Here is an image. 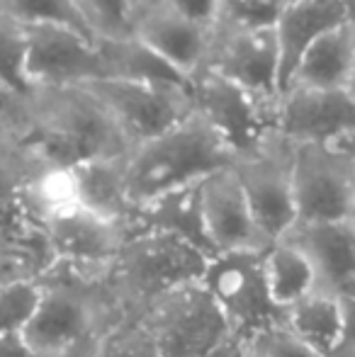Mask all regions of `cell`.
Returning <instances> with one entry per match:
<instances>
[{"label":"cell","instance_id":"28","mask_svg":"<svg viewBox=\"0 0 355 357\" xmlns=\"http://www.w3.org/2000/svg\"><path fill=\"white\" fill-rule=\"evenodd\" d=\"M287 0H219L214 24L217 29H275Z\"/></svg>","mask_w":355,"mask_h":357},{"label":"cell","instance_id":"16","mask_svg":"<svg viewBox=\"0 0 355 357\" xmlns=\"http://www.w3.org/2000/svg\"><path fill=\"white\" fill-rule=\"evenodd\" d=\"M212 32V24L197 22L166 3L142 13L134 22V34L190 85L207 66Z\"/></svg>","mask_w":355,"mask_h":357},{"label":"cell","instance_id":"14","mask_svg":"<svg viewBox=\"0 0 355 357\" xmlns=\"http://www.w3.org/2000/svg\"><path fill=\"white\" fill-rule=\"evenodd\" d=\"M44 236L61 263L109 268L129 238L127 226L112 224L86 212L78 204L39 216Z\"/></svg>","mask_w":355,"mask_h":357},{"label":"cell","instance_id":"19","mask_svg":"<svg viewBox=\"0 0 355 357\" xmlns=\"http://www.w3.org/2000/svg\"><path fill=\"white\" fill-rule=\"evenodd\" d=\"M348 22L346 0H297L282 10L275 37L280 49V90L285 93L297 63L317 39Z\"/></svg>","mask_w":355,"mask_h":357},{"label":"cell","instance_id":"5","mask_svg":"<svg viewBox=\"0 0 355 357\" xmlns=\"http://www.w3.org/2000/svg\"><path fill=\"white\" fill-rule=\"evenodd\" d=\"M137 316L158 357H212L236 340L229 319L202 282L168 291Z\"/></svg>","mask_w":355,"mask_h":357},{"label":"cell","instance_id":"26","mask_svg":"<svg viewBox=\"0 0 355 357\" xmlns=\"http://www.w3.org/2000/svg\"><path fill=\"white\" fill-rule=\"evenodd\" d=\"M95 39H119L134 34V0H73Z\"/></svg>","mask_w":355,"mask_h":357},{"label":"cell","instance_id":"33","mask_svg":"<svg viewBox=\"0 0 355 357\" xmlns=\"http://www.w3.org/2000/svg\"><path fill=\"white\" fill-rule=\"evenodd\" d=\"M343 333L331 357H355V301H343Z\"/></svg>","mask_w":355,"mask_h":357},{"label":"cell","instance_id":"24","mask_svg":"<svg viewBox=\"0 0 355 357\" xmlns=\"http://www.w3.org/2000/svg\"><path fill=\"white\" fill-rule=\"evenodd\" d=\"M98 49L105 63V78L192 88L183 75L173 71L137 34H129V37H119V39H98Z\"/></svg>","mask_w":355,"mask_h":357},{"label":"cell","instance_id":"1","mask_svg":"<svg viewBox=\"0 0 355 357\" xmlns=\"http://www.w3.org/2000/svg\"><path fill=\"white\" fill-rule=\"evenodd\" d=\"M37 280L42 301L22 333L34 357H95L132 316L109 268L56 260Z\"/></svg>","mask_w":355,"mask_h":357},{"label":"cell","instance_id":"27","mask_svg":"<svg viewBox=\"0 0 355 357\" xmlns=\"http://www.w3.org/2000/svg\"><path fill=\"white\" fill-rule=\"evenodd\" d=\"M42 301L39 280H15L0 284V335H22Z\"/></svg>","mask_w":355,"mask_h":357},{"label":"cell","instance_id":"29","mask_svg":"<svg viewBox=\"0 0 355 357\" xmlns=\"http://www.w3.org/2000/svg\"><path fill=\"white\" fill-rule=\"evenodd\" d=\"M0 13L22 24L56 22L90 34L73 0H0Z\"/></svg>","mask_w":355,"mask_h":357},{"label":"cell","instance_id":"18","mask_svg":"<svg viewBox=\"0 0 355 357\" xmlns=\"http://www.w3.org/2000/svg\"><path fill=\"white\" fill-rule=\"evenodd\" d=\"M66 178L78 207L132 229L137 212L127 190V155L83 160L66 168Z\"/></svg>","mask_w":355,"mask_h":357},{"label":"cell","instance_id":"6","mask_svg":"<svg viewBox=\"0 0 355 357\" xmlns=\"http://www.w3.org/2000/svg\"><path fill=\"white\" fill-rule=\"evenodd\" d=\"M81 90L107 114L129 149H137L173 129L195 109L192 88L178 85L100 78Z\"/></svg>","mask_w":355,"mask_h":357},{"label":"cell","instance_id":"13","mask_svg":"<svg viewBox=\"0 0 355 357\" xmlns=\"http://www.w3.org/2000/svg\"><path fill=\"white\" fill-rule=\"evenodd\" d=\"M195 109L209 119L236 153L246 151L268 132H278L280 102H266L239 85L219 78L214 73H199L192 83Z\"/></svg>","mask_w":355,"mask_h":357},{"label":"cell","instance_id":"36","mask_svg":"<svg viewBox=\"0 0 355 357\" xmlns=\"http://www.w3.org/2000/svg\"><path fill=\"white\" fill-rule=\"evenodd\" d=\"M343 146V149L348 151V153H351V158H353V163H355V134L353 137H346V139H341V142H338Z\"/></svg>","mask_w":355,"mask_h":357},{"label":"cell","instance_id":"4","mask_svg":"<svg viewBox=\"0 0 355 357\" xmlns=\"http://www.w3.org/2000/svg\"><path fill=\"white\" fill-rule=\"evenodd\" d=\"M209 255L197 245L163 231H134L109 273L129 311L139 314L151 301L185 284L202 282Z\"/></svg>","mask_w":355,"mask_h":357},{"label":"cell","instance_id":"17","mask_svg":"<svg viewBox=\"0 0 355 357\" xmlns=\"http://www.w3.org/2000/svg\"><path fill=\"white\" fill-rule=\"evenodd\" d=\"M285 238L309 255L319 291L355 301V221L297 224Z\"/></svg>","mask_w":355,"mask_h":357},{"label":"cell","instance_id":"23","mask_svg":"<svg viewBox=\"0 0 355 357\" xmlns=\"http://www.w3.org/2000/svg\"><path fill=\"white\" fill-rule=\"evenodd\" d=\"M343 319H346L343 301L317 289L294 306H289L287 311H282L280 324L294 338H299L304 345L317 350L319 355L331 357L338 340H341Z\"/></svg>","mask_w":355,"mask_h":357},{"label":"cell","instance_id":"34","mask_svg":"<svg viewBox=\"0 0 355 357\" xmlns=\"http://www.w3.org/2000/svg\"><path fill=\"white\" fill-rule=\"evenodd\" d=\"M0 357H34L22 335H0Z\"/></svg>","mask_w":355,"mask_h":357},{"label":"cell","instance_id":"3","mask_svg":"<svg viewBox=\"0 0 355 357\" xmlns=\"http://www.w3.org/2000/svg\"><path fill=\"white\" fill-rule=\"evenodd\" d=\"M42 146L52 158V170H66L90 158L127 155L129 146L107 114L83 93L73 90H37L27 102Z\"/></svg>","mask_w":355,"mask_h":357},{"label":"cell","instance_id":"20","mask_svg":"<svg viewBox=\"0 0 355 357\" xmlns=\"http://www.w3.org/2000/svg\"><path fill=\"white\" fill-rule=\"evenodd\" d=\"M355 66V24L348 22L333 27L307 49L297 63L289 88L302 90H346L351 88Z\"/></svg>","mask_w":355,"mask_h":357},{"label":"cell","instance_id":"21","mask_svg":"<svg viewBox=\"0 0 355 357\" xmlns=\"http://www.w3.org/2000/svg\"><path fill=\"white\" fill-rule=\"evenodd\" d=\"M134 231H163V234H173L178 238L188 241V243L197 245L209 258H214L212 248H209L207 234H204L202 212H199V185L166 195V197L137 209L129 234H134Z\"/></svg>","mask_w":355,"mask_h":357},{"label":"cell","instance_id":"31","mask_svg":"<svg viewBox=\"0 0 355 357\" xmlns=\"http://www.w3.org/2000/svg\"><path fill=\"white\" fill-rule=\"evenodd\" d=\"M95 357H158L153 348L151 338H149L146 328L142 326L137 314H132L112 335L107 343L100 348Z\"/></svg>","mask_w":355,"mask_h":357},{"label":"cell","instance_id":"9","mask_svg":"<svg viewBox=\"0 0 355 357\" xmlns=\"http://www.w3.org/2000/svg\"><path fill=\"white\" fill-rule=\"evenodd\" d=\"M27 29V75L37 90H73L105 78L98 39L68 24L39 22Z\"/></svg>","mask_w":355,"mask_h":357},{"label":"cell","instance_id":"37","mask_svg":"<svg viewBox=\"0 0 355 357\" xmlns=\"http://www.w3.org/2000/svg\"><path fill=\"white\" fill-rule=\"evenodd\" d=\"M346 8H348V20L355 24V0H346Z\"/></svg>","mask_w":355,"mask_h":357},{"label":"cell","instance_id":"11","mask_svg":"<svg viewBox=\"0 0 355 357\" xmlns=\"http://www.w3.org/2000/svg\"><path fill=\"white\" fill-rule=\"evenodd\" d=\"M212 29L204 71L239 85L258 100L280 102L282 90L275 29Z\"/></svg>","mask_w":355,"mask_h":357},{"label":"cell","instance_id":"39","mask_svg":"<svg viewBox=\"0 0 355 357\" xmlns=\"http://www.w3.org/2000/svg\"><path fill=\"white\" fill-rule=\"evenodd\" d=\"M287 3H297V0H287Z\"/></svg>","mask_w":355,"mask_h":357},{"label":"cell","instance_id":"2","mask_svg":"<svg viewBox=\"0 0 355 357\" xmlns=\"http://www.w3.org/2000/svg\"><path fill=\"white\" fill-rule=\"evenodd\" d=\"M236 149L197 109L173 129L127 153V190L134 212L166 195L199 185L232 168Z\"/></svg>","mask_w":355,"mask_h":357},{"label":"cell","instance_id":"15","mask_svg":"<svg viewBox=\"0 0 355 357\" xmlns=\"http://www.w3.org/2000/svg\"><path fill=\"white\" fill-rule=\"evenodd\" d=\"M278 132L292 144L341 142L355 134V93L289 88L280 98Z\"/></svg>","mask_w":355,"mask_h":357},{"label":"cell","instance_id":"25","mask_svg":"<svg viewBox=\"0 0 355 357\" xmlns=\"http://www.w3.org/2000/svg\"><path fill=\"white\" fill-rule=\"evenodd\" d=\"M0 93L27 107L34 88L27 75V29L0 13Z\"/></svg>","mask_w":355,"mask_h":357},{"label":"cell","instance_id":"10","mask_svg":"<svg viewBox=\"0 0 355 357\" xmlns=\"http://www.w3.org/2000/svg\"><path fill=\"white\" fill-rule=\"evenodd\" d=\"M202 284L219 304L239 340L278 324L280 311L273 306L263 278V253L239 250L209 258Z\"/></svg>","mask_w":355,"mask_h":357},{"label":"cell","instance_id":"38","mask_svg":"<svg viewBox=\"0 0 355 357\" xmlns=\"http://www.w3.org/2000/svg\"><path fill=\"white\" fill-rule=\"evenodd\" d=\"M351 90L355 93V66H353V80H351Z\"/></svg>","mask_w":355,"mask_h":357},{"label":"cell","instance_id":"7","mask_svg":"<svg viewBox=\"0 0 355 357\" xmlns=\"http://www.w3.org/2000/svg\"><path fill=\"white\" fill-rule=\"evenodd\" d=\"M294 144L280 132H268L246 151L236 153L234 170L251 212L270 243L282 241L297 226L292 185Z\"/></svg>","mask_w":355,"mask_h":357},{"label":"cell","instance_id":"8","mask_svg":"<svg viewBox=\"0 0 355 357\" xmlns=\"http://www.w3.org/2000/svg\"><path fill=\"white\" fill-rule=\"evenodd\" d=\"M297 224L355 221V163L338 142L294 144Z\"/></svg>","mask_w":355,"mask_h":357},{"label":"cell","instance_id":"22","mask_svg":"<svg viewBox=\"0 0 355 357\" xmlns=\"http://www.w3.org/2000/svg\"><path fill=\"white\" fill-rule=\"evenodd\" d=\"M263 278L270 301L280 314L317 291V273L312 260L287 238L275 241L263 253Z\"/></svg>","mask_w":355,"mask_h":357},{"label":"cell","instance_id":"32","mask_svg":"<svg viewBox=\"0 0 355 357\" xmlns=\"http://www.w3.org/2000/svg\"><path fill=\"white\" fill-rule=\"evenodd\" d=\"M166 5H171L173 10L188 15V17L197 20L204 24H214V13H217L219 0H163Z\"/></svg>","mask_w":355,"mask_h":357},{"label":"cell","instance_id":"35","mask_svg":"<svg viewBox=\"0 0 355 357\" xmlns=\"http://www.w3.org/2000/svg\"><path fill=\"white\" fill-rule=\"evenodd\" d=\"M163 0H134V10H137V17L142 13H146V10L156 8V5H161Z\"/></svg>","mask_w":355,"mask_h":357},{"label":"cell","instance_id":"12","mask_svg":"<svg viewBox=\"0 0 355 357\" xmlns=\"http://www.w3.org/2000/svg\"><path fill=\"white\" fill-rule=\"evenodd\" d=\"M199 212L214 255L239 250L266 253L273 245L251 212L234 165L199 183Z\"/></svg>","mask_w":355,"mask_h":357},{"label":"cell","instance_id":"30","mask_svg":"<svg viewBox=\"0 0 355 357\" xmlns=\"http://www.w3.org/2000/svg\"><path fill=\"white\" fill-rule=\"evenodd\" d=\"M246 357H324L299 338H294L282 324H273L268 328L253 333L251 338L241 340Z\"/></svg>","mask_w":355,"mask_h":357}]
</instances>
